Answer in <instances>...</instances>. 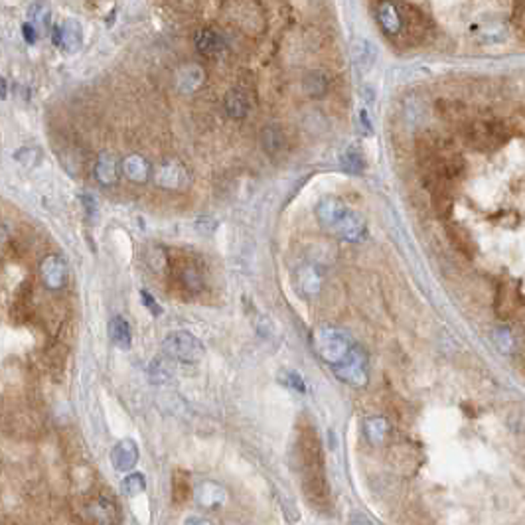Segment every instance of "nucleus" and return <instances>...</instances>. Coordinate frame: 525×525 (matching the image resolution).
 I'll return each instance as SVG.
<instances>
[{"mask_svg":"<svg viewBox=\"0 0 525 525\" xmlns=\"http://www.w3.org/2000/svg\"><path fill=\"white\" fill-rule=\"evenodd\" d=\"M298 458L303 468V486L308 499L316 506H322V502L328 497L326 488V476L322 466V452L320 442L312 430H303L298 439Z\"/></svg>","mask_w":525,"mask_h":525,"instance_id":"f257e3e1","label":"nucleus"},{"mask_svg":"<svg viewBox=\"0 0 525 525\" xmlns=\"http://www.w3.org/2000/svg\"><path fill=\"white\" fill-rule=\"evenodd\" d=\"M316 218L332 235H338L347 241H359L365 237V231H368L365 220L358 211H354L352 207L345 206L342 200L332 198V195L318 202Z\"/></svg>","mask_w":525,"mask_h":525,"instance_id":"f03ea898","label":"nucleus"},{"mask_svg":"<svg viewBox=\"0 0 525 525\" xmlns=\"http://www.w3.org/2000/svg\"><path fill=\"white\" fill-rule=\"evenodd\" d=\"M312 342H314V350L320 358L328 363H338L350 354L352 350V340L350 336L345 334L344 330L336 328V326H320L314 330V336H312Z\"/></svg>","mask_w":525,"mask_h":525,"instance_id":"7ed1b4c3","label":"nucleus"},{"mask_svg":"<svg viewBox=\"0 0 525 525\" xmlns=\"http://www.w3.org/2000/svg\"><path fill=\"white\" fill-rule=\"evenodd\" d=\"M162 350L170 359H178L184 363H195L206 354L204 344L188 330L170 332L162 342Z\"/></svg>","mask_w":525,"mask_h":525,"instance_id":"20e7f679","label":"nucleus"},{"mask_svg":"<svg viewBox=\"0 0 525 525\" xmlns=\"http://www.w3.org/2000/svg\"><path fill=\"white\" fill-rule=\"evenodd\" d=\"M332 368H334V370H332L334 375H336L340 381L347 383V385H368V379H370V375H368V356H365V352H363L359 345H352L350 354H347L342 361L334 363Z\"/></svg>","mask_w":525,"mask_h":525,"instance_id":"39448f33","label":"nucleus"},{"mask_svg":"<svg viewBox=\"0 0 525 525\" xmlns=\"http://www.w3.org/2000/svg\"><path fill=\"white\" fill-rule=\"evenodd\" d=\"M466 135H468L472 146L490 151V149H496L506 142L508 131L499 121H478V123L470 124Z\"/></svg>","mask_w":525,"mask_h":525,"instance_id":"423d86ee","label":"nucleus"},{"mask_svg":"<svg viewBox=\"0 0 525 525\" xmlns=\"http://www.w3.org/2000/svg\"><path fill=\"white\" fill-rule=\"evenodd\" d=\"M54 44L64 50L66 54H75L83 48V41H85V32H83V26L79 20L75 18H66L59 26L54 28Z\"/></svg>","mask_w":525,"mask_h":525,"instance_id":"0eeeda50","label":"nucleus"},{"mask_svg":"<svg viewBox=\"0 0 525 525\" xmlns=\"http://www.w3.org/2000/svg\"><path fill=\"white\" fill-rule=\"evenodd\" d=\"M375 20L387 36H399L403 32V10L393 0H379L375 6Z\"/></svg>","mask_w":525,"mask_h":525,"instance_id":"6e6552de","label":"nucleus"},{"mask_svg":"<svg viewBox=\"0 0 525 525\" xmlns=\"http://www.w3.org/2000/svg\"><path fill=\"white\" fill-rule=\"evenodd\" d=\"M154 182L166 190H180L190 182V174L180 162H164L156 168Z\"/></svg>","mask_w":525,"mask_h":525,"instance_id":"1a4fd4ad","label":"nucleus"},{"mask_svg":"<svg viewBox=\"0 0 525 525\" xmlns=\"http://www.w3.org/2000/svg\"><path fill=\"white\" fill-rule=\"evenodd\" d=\"M401 10H403V32L401 34H405L407 40L414 41V44L423 40L428 34V22L425 14L411 4H405Z\"/></svg>","mask_w":525,"mask_h":525,"instance_id":"9d476101","label":"nucleus"},{"mask_svg":"<svg viewBox=\"0 0 525 525\" xmlns=\"http://www.w3.org/2000/svg\"><path fill=\"white\" fill-rule=\"evenodd\" d=\"M40 273L48 289L59 290L68 283V265L55 255H50L41 261Z\"/></svg>","mask_w":525,"mask_h":525,"instance_id":"9b49d317","label":"nucleus"},{"mask_svg":"<svg viewBox=\"0 0 525 525\" xmlns=\"http://www.w3.org/2000/svg\"><path fill=\"white\" fill-rule=\"evenodd\" d=\"M111 462H113L115 470H119V472H128V470L135 468L138 462L137 442L133 439H123V441L117 442L111 450Z\"/></svg>","mask_w":525,"mask_h":525,"instance_id":"f8f14e48","label":"nucleus"},{"mask_svg":"<svg viewBox=\"0 0 525 525\" xmlns=\"http://www.w3.org/2000/svg\"><path fill=\"white\" fill-rule=\"evenodd\" d=\"M193 496H195V502H198L202 508L216 510V508H220V506L225 504V499H227V492H225V488L220 486V484L202 482L198 488H195Z\"/></svg>","mask_w":525,"mask_h":525,"instance_id":"ddd939ff","label":"nucleus"},{"mask_svg":"<svg viewBox=\"0 0 525 525\" xmlns=\"http://www.w3.org/2000/svg\"><path fill=\"white\" fill-rule=\"evenodd\" d=\"M204 82H206V71L200 68V66H195V64L184 66L176 73V87H178L182 93L198 91L204 85Z\"/></svg>","mask_w":525,"mask_h":525,"instance_id":"4468645a","label":"nucleus"},{"mask_svg":"<svg viewBox=\"0 0 525 525\" xmlns=\"http://www.w3.org/2000/svg\"><path fill=\"white\" fill-rule=\"evenodd\" d=\"M121 172L126 178L135 184H144L146 180L151 178V164L144 156L140 154H131L126 156L121 162Z\"/></svg>","mask_w":525,"mask_h":525,"instance_id":"2eb2a0df","label":"nucleus"},{"mask_svg":"<svg viewBox=\"0 0 525 525\" xmlns=\"http://www.w3.org/2000/svg\"><path fill=\"white\" fill-rule=\"evenodd\" d=\"M324 285V276L312 265H304L296 273V287L304 294H318Z\"/></svg>","mask_w":525,"mask_h":525,"instance_id":"dca6fc26","label":"nucleus"},{"mask_svg":"<svg viewBox=\"0 0 525 525\" xmlns=\"http://www.w3.org/2000/svg\"><path fill=\"white\" fill-rule=\"evenodd\" d=\"M195 48L198 52L204 55H218L223 52L225 41L221 38L220 32L211 30V28H204L195 34Z\"/></svg>","mask_w":525,"mask_h":525,"instance_id":"f3484780","label":"nucleus"},{"mask_svg":"<svg viewBox=\"0 0 525 525\" xmlns=\"http://www.w3.org/2000/svg\"><path fill=\"white\" fill-rule=\"evenodd\" d=\"M223 107H225V113L231 117V119H245L247 117L249 109H251V101L245 91L241 89H231L225 99H223Z\"/></svg>","mask_w":525,"mask_h":525,"instance_id":"a211bd4d","label":"nucleus"},{"mask_svg":"<svg viewBox=\"0 0 525 525\" xmlns=\"http://www.w3.org/2000/svg\"><path fill=\"white\" fill-rule=\"evenodd\" d=\"M109 336L111 342L121 350H128L133 344V332L123 316H113L109 322Z\"/></svg>","mask_w":525,"mask_h":525,"instance_id":"6ab92c4d","label":"nucleus"},{"mask_svg":"<svg viewBox=\"0 0 525 525\" xmlns=\"http://www.w3.org/2000/svg\"><path fill=\"white\" fill-rule=\"evenodd\" d=\"M95 176L103 186H111L117 182L119 176V164L113 154H101L95 164Z\"/></svg>","mask_w":525,"mask_h":525,"instance_id":"aec40b11","label":"nucleus"},{"mask_svg":"<svg viewBox=\"0 0 525 525\" xmlns=\"http://www.w3.org/2000/svg\"><path fill=\"white\" fill-rule=\"evenodd\" d=\"M304 91H306V95L308 97H314V99H320V97H324L328 93V89H330V82H328V77H326V73L324 71H310V73H306L304 75V82H303Z\"/></svg>","mask_w":525,"mask_h":525,"instance_id":"412c9836","label":"nucleus"},{"mask_svg":"<svg viewBox=\"0 0 525 525\" xmlns=\"http://www.w3.org/2000/svg\"><path fill=\"white\" fill-rule=\"evenodd\" d=\"M28 20L38 28V32H46L50 28V22H52V10L50 6L44 2V0H36L28 6Z\"/></svg>","mask_w":525,"mask_h":525,"instance_id":"4be33fe9","label":"nucleus"},{"mask_svg":"<svg viewBox=\"0 0 525 525\" xmlns=\"http://www.w3.org/2000/svg\"><path fill=\"white\" fill-rule=\"evenodd\" d=\"M261 144L265 152L276 154L285 149V133L276 124H267L261 131Z\"/></svg>","mask_w":525,"mask_h":525,"instance_id":"5701e85b","label":"nucleus"},{"mask_svg":"<svg viewBox=\"0 0 525 525\" xmlns=\"http://www.w3.org/2000/svg\"><path fill=\"white\" fill-rule=\"evenodd\" d=\"M190 496V474L186 470L176 468L172 472V499L184 504Z\"/></svg>","mask_w":525,"mask_h":525,"instance_id":"b1692460","label":"nucleus"},{"mask_svg":"<svg viewBox=\"0 0 525 525\" xmlns=\"http://www.w3.org/2000/svg\"><path fill=\"white\" fill-rule=\"evenodd\" d=\"M387 430H389V425L383 417H372L365 421V437L373 442V444H379V442L385 441Z\"/></svg>","mask_w":525,"mask_h":525,"instance_id":"393cba45","label":"nucleus"},{"mask_svg":"<svg viewBox=\"0 0 525 525\" xmlns=\"http://www.w3.org/2000/svg\"><path fill=\"white\" fill-rule=\"evenodd\" d=\"M144 490H146V478H144V474H140V472L128 474V476L123 480L124 496H128V497L140 496Z\"/></svg>","mask_w":525,"mask_h":525,"instance_id":"a878e982","label":"nucleus"},{"mask_svg":"<svg viewBox=\"0 0 525 525\" xmlns=\"http://www.w3.org/2000/svg\"><path fill=\"white\" fill-rule=\"evenodd\" d=\"M450 239H452V243H455L456 247L460 249V251H464L466 255L474 253V241H472V237H470L466 229H462L458 225H452L450 227Z\"/></svg>","mask_w":525,"mask_h":525,"instance_id":"bb28decb","label":"nucleus"},{"mask_svg":"<svg viewBox=\"0 0 525 525\" xmlns=\"http://www.w3.org/2000/svg\"><path fill=\"white\" fill-rule=\"evenodd\" d=\"M151 377L156 383H164L172 377V370L164 359H154L151 363Z\"/></svg>","mask_w":525,"mask_h":525,"instance_id":"cd10ccee","label":"nucleus"},{"mask_svg":"<svg viewBox=\"0 0 525 525\" xmlns=\"http://www.w3.org/2000/svg\"><path fill=\"white\" fill-rule=\"evenodd\" d=\"M342 162H344L345 168L352 170V172H361V170H363V158H361V154H359L354 146H350V149L344 152Z\"/></svg>","mask_w":525,"mask_h":525,"instance_id":"c85d7f7f","label":"nucleus"},{"mask_svg":"<svg viewBox=\"0 0 525 525\" xmlns=\"http://www.w3.org/2000/svg\"><path fill=\"white\" fill-rule=\"evenodd\" d=\"M356 54H358L359 64H363V66H372L375 52H373V46L370 44V41L359 40L358 44H356Z\"/></svg>","mask_w":525,"mask_h":525,"instance_id":"c756f323","label":"nucleus"},{"mask_svg":"<svg viewBox=\"0 0 525 525\" xmlns=\"http://www.w3.org/2000/svg\"><path fill=\"white\" fill-rule=\"evenodd\" d=\"M494 340H496V344L499 345L502 352H510L511 347H513V340H511V334L508 330L494 332Z\"/></svg>","mask_w":525,"mask_h":525,"instance_id":"7c9ffc66","label":"nucleus"},{"mask_svg":"<svg viewBox=\"0 0 525 525\" xmlns=\"http://www.w3.org/2000/svg\"><path fill=\"white\" fill-rule=\"evenodd\" d=\"M140 298H142V303L146 304V308H149V312H151V314H154V316H160V314H162L160 304L152 298L151 294H149V290H140Z\"/></svg>","mask_w":525,"mask_h":525,"instance_id":"2f4dec72","label":"nucleus"},{"mask_svg":"<svg viewBox=\"0 0 525 525\" xmlns=\"http://www.w3.org/2000/svg\"><path fill=\"white\" fill-rule=\"evenodd\" d=\"M285 383L289 387H292V389H296V391H304V389H306L303 377L294 372H285Z\"/></svg>","mask_w":525,"mask_h":525,"instance_id":"473e14b6","label":"nucleus"},{"mask_svg":"<svg viewBox=\"0 0 525 525\" xmlns=\"http://www.w3.org/2000/svg\"><path fill=\"white\" fill-rule=\"evenodd\" d=\"M22 30H24V38H26L28 44H36V40H38V28L34 26L32 22H28V24H24L22 26Z\"/></svg>","mask_w":525,"mask_h":525,"instance_id":"72a5a7b5","label":"nucleus"},{"mask_svg":"<svg viewBox=\"0 0 525 525\" xmlns=\"http://www.w3.org/2000/svg\"><path fill=\"white\" fill-rule=\"evenodd\" d=\"M82 200H83V204H85V207H87V213H89V216H93V213L97 211L95 198H91L89 193H83Z\"/></svg>","mask_w":525,"mask_h":525,"instance_id":"f704fd0d","label":"nucleus"},{"mask_svg":"<svg viewBox=\"0 0 525 525\" xmlns=\"http://www.w3.org/2000/svg\"><path fill=\"white\" fill-rule=\"evenodd\" d=\"M8 95V85H6V79L0 75V99H6Z\"/></svg>","mask_w":525,"mask_h":525,"instance_id":"c9c22d12","label":"nucleus"},{"mask_svg":"<svg viewBox=\"0 0 525 525\" xmlns=\"http://www.w3.org/2000/svg\"><path fill=\"white\" fill-rule=\"evenodd\" d=\"M186 524H207V519H193V517H188Z\"/></svg>","mask_w":525,"mask_h":525,"instance_id":"e433bc0d","label":"nucleus"},{"mask_svg":"<svg viewBox=\"0 0 525 525\" xmlns=\"http://www.w3.org/2000/svg\"><path fill=\"white\" fill-rule=\"evenodd\" d=\"M361 121L365 123V111H361ZM368 131H372V123H370V119H368V126H365Z\"/></svg>","mask_w":525,"mask_h":525,"instance_id":"4c0bfd02","label":"nucleus"}]
</instances>
